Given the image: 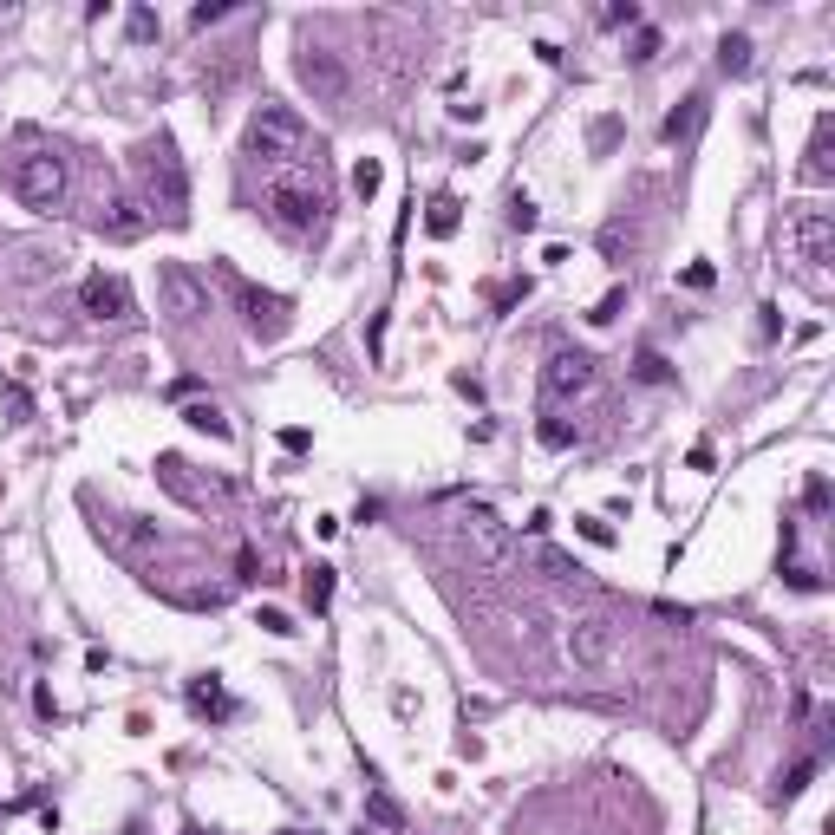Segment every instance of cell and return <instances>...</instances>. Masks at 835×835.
Here are the masks:
<instances>
[{"label": "cell", "instance_id": "obj_25", "mask_svg": "<svg viewBox=\"0 0 835 835\" xmlns=\"http://www.w3.org/2000/svg\"><path fill=\"white\" fill-rule=\"evenodd\" d=\"M535 222H542V216H535V203H529V196H516V203H509V229H522V235H529Z\"/></svg>", "mask_w": 835, "mask_h": 835}, {"label": "cell", "instance_id": "obj_23", "mask_svg": "<svg viewBox=\"0 0 835 835\" xmlns=\"http://www.w3.org/2000/svg\"><path fill=\"white\" fill-rule=\"evenodd\" d=\"M542 568H548L555 581H581V568L568 562V555H555V548H542Z\"/></svg>", "mask_w": 835, "mask_h": 835}, {"label": "cell", "instance_id": "obj_26", "mask_svg": "<svg viewBox=\"0 0 835 835\" xmlns=\"http://www.w3.org/2000/svg\"><path fill=\"white\" fill-rule=\"evenodd\" d=\"M809 777H816V757H803V764L783 777V796H803V790H809Z\"/></svg>", "mask_w": 835, "mask_h": 835}, {"label": "cell", "instance_id": "obj_33", "mask_svg": "<svg viewBox=\"0 0 835 835\" xmlns=\"http://www.w3.org/2000/svg\"><path fill=\"white\" fill-rule=\"evenodd\" d=\"M653 53H659V33H653V27H646V33H640V40H633V59H653Z\"/></svg>", "mask_w": 835, "mask_h": 835}, {"label": "cell", "instance_id": "obj_15", "mask_svg": "<svg viewBox=\"0 0 835 835\" xmlns=\"http://www.w3.org/2000/svg\"><path fill=\"white\" fill-rule=\"evenodd\" d=\"M796 242H803L809 261H822V255H829V216H822V209H809V216L796 222Z\"/></svg>", "mask_w": 835, "mask_h": 835}, {"label": "cell", "instance_id": "obj_19", "mask_svg": "<svg viewBox=\"0 0 835 835\" xmlns=\"http://www.w3.org/2000/svg\"><path fill=\"white\" fill-rule=\"evenodd\" d=\"M457 209H464L457 196H431V216H425V229H431V235H457Z\"/></svg>", "mask_w": 835, "mask_h": 835}, {"label": "cell", "instance_id": "obj_27", "mask_svg": "<svg viewBox=\"0 0 835 835\" xmlns=\"http://www.w3.org/2000/svg\"><path fill=\"white\" fill-rule=\"evenodd\" d=\"M640 379H646V385H666V379H672V366H666L659 353H640Z\"/></svg>", "mask_w": 835, "mask_h": 835}, {"label": "cell", "instance_id": "obj_7", "mask_svg": "<svg viewBox=\"0 0 835 835\" xmlns=\"http://www.w3.org/2000/svg\"><path fill=\"white\" fill-rule=\"evenodd\" d=\"M294 72H301V85L314 92V105H346L353 98V72H346V59L333 53V46H301V59H294Z\"/></svg>", "mask_w": 835, "mask_h": 835}, {"label": "cell", "instance_id": "obj_20", "mask_svg": "<svg viewBox=\"0 0 835 835\" xmlns=\"http://www.w3.org/2000/svg\"><path fill=\"white\" fill-rule=\"evenodd\" d=\"M183 418H190L196 431H209V438H229V418H222L216 405H190V411H183Z\"/></svg>", "mask_w": 835, "mask_h": 835}, {"label": "cell", "instance_id": "obj_13", "mask_svg": "<svg viewBox=\"0 0 835 835\" xmlns=\"http://www.w3.org/2000/svg\"><path fill=\"white\" fill-rule=\"evenodd\" d=\"M98 542H111L118 555H137V548H151V529L131 516H111V522H98Z\"/></svg>", "mask_w": 835, "mask_h": 835}, {"label": "cell", "instance_id": "obj_11", "mask_svg": "<svg viewBox=\"0 0 835 835\" xmlns=\"http://www.w3.org/2000/svg\"><path fill=\"white\" fill-rule=\"evenodd\" d=\"M79 307H85L92 320H131V314H137L131 288H124L118 274H105V268H98V274H85V281H79Z\"/></svg>", "mask_w": 835, "mask_h": 835}, {"label": "cell", "instance_id": "obj_24", "mask_svg": "<svg viewBox=\"0 0 835 835\" xmlns=\"http://www.w3.org/2000/svg\"><path fill=\"white\" fill-rule=\"evenodd\" d=\"M372 816H379L385 829H398V822H405V809H398V803H392V796H385V790H372Z\"/></svg>", "mask_w": 835, "mask_h": 835}, {"label": "cell", "instance_id": "obj_21", "mask_svg": "<svg viewBox=\"0 0 835 835\" xmlns=\"http://www.w3.org/2000/svg\"><path fill=\"white\" fill-rule=\"evenodd\" d=\"M327 601H333V568H314V575H307V607L327 614Z\"/></svg>", "mask_w": 835, "mask_h": 835}, {"label": "cell", "instance_id": "obj_14", "mask_svg": "<svg viewBox=\"0 0 835 835\" xmlns=\"http://www.w3.org/2000/svg\"><path fill=\"white\" fill-rule=\"evenodd\" d=\"M699 124H705V98L692 92V98H685V105H679V111H672V118H666V124H659V137H666V144H685V137L699 131Z\"/></svg>", "mask_w": 835, "mask_h": 835}, {"label": "cell", "instance_id": "obj_30", "mask_svg": "<svg viewBox=\"0 0 835 835\" xmlns=\"http://www.w3.org/2000/svg\"><path fill=\"white\" fill-rule=\"evenodd\" d=\"M229 14H235V7H196L190 27H216V20H229Z\"/></svg>", "mask_w": 835, "mask_h": 835}, {"label": "cell", "instance_id": "obj_6", "mask_svg": "<svg viewBox=\"0 0 835 835\" xmlns=\"http://www.w3.org/2000/svg\"><path fill=\"white\" fill-rule=\"evenodd\" d=\"M451 535H457V548L470 555V568H503L509 562V522L496 516V509H483V503L457 509Z\"/></svg>", "mask_w": 835, "mask_h": 835}, {"label": "cell", "instance_id": "obj_16", "mask_svg": "<svg viewBox=\"0 0 835 835\" xmlns=\"http://www.w3.org/2000/svg\"><path fill=\"white\" fill-rule=\"evenodd\" d=\"M190 705H196L203 718H229V712H235V699L222 692L216 679H196V685H190Z\"/></svg>", "mask_w": 835, "mask_h": 835}, {"label": "cell", "instance_id": "obj_28", "mask_svg": "<svg viewBox=\"0 0 835 835\" xmlns=\"http://www.w3.org/2000/svg\"><path fill=\"white\" fill-rule=\"evenodd\" d=\"M255 627H268V633H294V620L281 614V607H261V620H255Z\"/></svg>", "mask_w": 835, "mask_h": 835}, {"label": "cell", "instance_id": "obj_32", "mask_svg": "<svg viewBox=\"0 0 835 835\" xmlns=\"http://www.w3.org/2000/svg\"><path fill=\"white\" fill-rule=\"evenodd\" d=\"M633 20H640V7H633V0H627V7H607V27H633Z\"/></svg>", "mask_w": 835, "mask_h": 835}, {"label": "cell", "instance_id": "obj_4", "mask_svg": "<svg viewBox=\"0 0 835 835\" xmlns=\"http://www.w3.org/2000/svg\"><path fill=\"white\" fill-rule=\"evenodd\" d=\"M7 190H14L27 209L53 216V209L66 203V157H59L53 144H27V151H14V157H7Z\"/></svg>", "mask_w": 835, "mask_h": 835}, {"label": "cell", "instance_id": "obj_22", "mask_svg": "<svg viewBox=\"0 0 835 835\" xmlns=\"http://www.w3.org/2000/svg\"><path fill=\"white\" fill-rule=\"evenodd\" d=\"M542 444H548V451H568V444H575V425H562V418H548V425H542Z\"/></svg>", "mask_w": 835, "mask_h": 835}, {"label": "cell", "instance_id": "obj_10", "mask_svg": "<svg viewBox=\"0 0 835 835\" xmlns=\"http://www.w3.org/2000/svg\"><path fill=\"white\" fill-rule=\"evenodd\" d=\"M588 385H594V359L575 353V346H562V353L542 366V398L548 405H568V398H581Z\"/></svg>", "mask_w": 835, "mask_h": 835}, {"label": "cell", "instance_id": "obj_18", "mask_svg": "<svg viewBox=\"0 0 835 835\" xmlns=\"http://www.w3.org/2000/svg\"><path fill=\"white\" fill-rule=\"evenodd\" d=\"M718 66H725L731 79H744V72H751V40H744V33H725V46H718Z\"/></svg>", "mask_w": 835, "mask_h": 835}, {"label": "cell", "instance_id": "obj_1", "mask_svg": "<svg viewBox=\"0 0 835 835\" xmlns=\"http://www.w3.org/2000/svg\"><path fill=\"white\" fill-rule=\"evenodd\" d=\"M261 209H268V222L281 235H320L327 229V216H333V183H327V157H301V164H288V170H274L268 177V190H261Z\"/></svg>", "mask_w": 835, "mask_h": 835}, {"label": "cell", "instance_id": "obj_8", "mask_svg": "<svg viewBox=\"0 0 835 835\" xmlns=\"http://www.w3.org/2000/svg\"><path fill=\"white\" fill-rule=\"evenodd\" d=\"M222 281H229V294L242 301L248 333H255V340H281V333H288V301H281V294H268V288H255V281H242L235 268H222Z\"/></svg>", "mask_w": 835, "mask_h": 835}, {"label": "cell", "instance_id": "obj_3", "mask_svg": "<svg viewBox=\"0 0 835 835\" xmlns=\"http://www.w3.org/2000/svg\"><path fill=\"white\" fill-rule=\"evenodd\" d=\"M242 151L255 157V164H268V170L301 164V157H307V124H301V111H294V105H261L255 118H248V131H242Z\"/></svg>", "mask_w": 835, "mask_h": 835}, {"label": "cell", "instance_id": "obj_5", "mask_svg": "<svg viewBox=\"0 0 835 835\" xmlns=\"http://www.w3.org/2000/svg\"><path fill=\"white\" fill-rule=\"evenodd\" d=\"M620 646H627V627L607 620V614H575L562 627V659L575 672H607L620 659Z\"/></svg>", "mask_w": 835, "mask_h": 835}, {"label": "cell", "instance_id": "obj_17", "mask_svg": "<svg viewBox=\"0 0 835 835\" xmlns=\"http://www.w3.org/2000/svg\"><path fill=\"white\" fill-rule=\"evenodd\" d=\"M809 183H829V118H816V137H809Z\"/></svg>", "mask_w": 835, "mask_h": 835}, {"label": "cell", "instance_id": "obj_31", "mask_svg": "<svg viewBox=\"0 0 835 835\" xmlns=\"http://www.w3.org/2000/svg\"><path fill=\"white\" fill-rule=\"evenodd\" d=\"M581 535H588V542H614V529H607L601 516H581Z\"/></svg>", "mask_w": 835, "mask_h": 835}, {"label": "cell", "instance_id": "obj_29", "mask_svg": "<svg viewBox=\"0 0 835 835\" xmlns=\"http://www.w3.org/2000/svg\"><path fill=\"white\" fill-rule=\"evenodd\" d=\"M131 33H137V40H151V33H157V14H151V7H137V14H131Z\"/></svg>", "mask_w": 835, "mask_h": 835}, {"label": "cell", "instance_id": "obj_2", "mask_svg": "<svg viewBox=\"0 0 835 835\" xmlns=\"http://www.w3.org/2000/svg\"><path fill=\"white\" fill-rule=\"evenodd\" d=\"M137 203H144V216L170 222V229L190 222V177H183V157L170 137L137 151Z\"/></svg>", "mask_w": 835, "mask_h": 835}, {"label": "cell", "instance_id": "obj_9", "mask_svg": "<svg viewBox=\"0 0 835 835\" xmlns=\"http://www.w3.org/2000/svg\"><path fill=\"white\" fill-rule=\"evenodd\" d=\"M157 294H164V307H170V314L183 320V327L209 314V288H203V281H196L190 268H183V261H164V268H157Z\"/></svg>", "mask_w": 835, "mask_h": 835}, {"label": "cell", "instance_id": "obj_12", "mask_svg": "<svg viewBox=\"0 0 835 835\" xmlns=\"http://www.w3.org/2000/svg\"><path fill=\"white\" fill-rule=\"evenodd\" d=\"M144 229H151V216H144L137 196H111V203L98 209V235H111V242H137Z\"/></svg>", "mask_w": 835, "mask_h": 835}]
</instances>
